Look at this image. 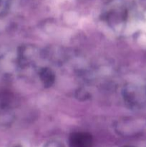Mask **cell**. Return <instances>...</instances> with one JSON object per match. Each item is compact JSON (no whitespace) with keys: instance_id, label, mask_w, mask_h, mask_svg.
I'll return each mask as SVG.
<instances>
[{"instance_id":"cell-2","label":"cell","mask_w":146,"mask_h":147,"mask_svg":"<svg viewBox=\"0 0 146 147\" xmlns=\"http://www.w3.org/2000/svg\"><path fill=\"white\" fill-rule=\"evenodd\" d=\"M140 120L133 118H124L117 121L115 124V131L120 135H130L135 131V129H140Z\"/></svg>"},{"instance_id":"cell-3","label":"cell","mask_w":146,"mask_h":147,"mask_svg":"<svg viewBox=\"0 0 146 147\" xmlns=\"http://www.w3.org/2000/svg\"><path fill=\"white\" fill-rule=\"evenodd\" d=\"M92 137L86 132H76L70 137V147H92Z\"/></svg>"},{"instance_id":"cell-1","label":"cell","mask_w":146,"mask_h":147,"mask_svg":"<svg viewBox=\"0 0 146 147\" xmlns=\"http://www.w3.org/2000/svg\"><path fill=\"white\" fill-rule=\"evenodd\" d=\"M124 100L130 107L141 109L146 106V86L130 84L123 90Z\"/></svg>"},{"instance_id":"cell-5","label":"cell","mask_w":146,"mask_h":147,"mask_svg":"<svg viewBox=\"0 0 146 147\" xmlns=\"http://www.w3.org/2000/svg\"><path fill=\"white\" fill-rule=\"evenodd\" d=\"M45 147H63L62 144L60 143V142H55V141H53V142H50L46 145Z\"/></svg>"},{"instance_id":"cell-4","label":"cell","mask_w":146,"mask_h":147,"mask_svg":"<svg viewBox=\"0 0 146 147\" xmlns=\"http://www.w3.org/2000/svg\"><path fill=\"white\" fill-rule=\"evenodd\" d=\"M39 75H40V80L45 87H50L54 83V80H55L54 73L48 67L42 68Z\"/></svg>"}]
</instances>
